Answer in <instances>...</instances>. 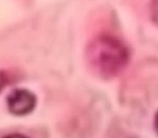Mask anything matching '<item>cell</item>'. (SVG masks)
I'll return each mask as SVG.
<instances>
[{
    "instance_id": "obj_1",
    "label": "cell",
    "mask_w": 158,
    "mask_h": 138,
    "mask_svg": "<svg viewBox=\"0 0 158 138\" xmlns=\"http://www.w3.org/2000/svg\"><path fill=\"white\" fill-rule=\"evenodd\" d=\"M86 58L93 71L103 78H112L127 65L130 52L124 43L110 35L98 36L86 49Z\"/></svg>"
},
{
    "instance_id": "obj_2",
    "label": "cell",
    "mask_w": 158,
    "mask_h": 138,
    "mask_svg": "<svg viewBox=\"0 0 158 138\" xmlns=\"http://www.w3.org/2000/svg\"><path fill=\"white\" fill-rule=\"evenodd\" d=\"M9 112L15 116L23 117L34 111L36 106V97L26 89H15L7 97Z\"/></svg>"
},
{
    "instance_id": "obj_3",
    "label": "cell",
    "mask_w": 158,
    "mask_h": 138,
    "mask_svg": "<svg viewBox=\"0 0 158 138\" xmlns=\"http://www.w3.org/2000/svg\"><path fill=\"white\" fill-rule=\"evenodd\" d=\"M150 8L153 21L158 26V0H151Z\"/></svg>"
},
{
    "instance_id": "obj_4",
    "label": "cell",
    "mask_w": 158,
    "mask_h": 138,
    "mask_svg": "<svg viewBox=\"0 0 158 138\" xmlns=\"http://www.w3.org/2000/svg\"><path fill=\"white\" fill-rule=\"evenodd\" d=\"M9 82V77L6 73L3 72H0V90L3 89L4 86L7 84Z\"/></svg>"
},
{
    "instance_id": "obj_5",
    "label": "cell",
    "mask_w": 158,
    "mask_h": 138,
    "mask_svg": "<svg viewBox=\"0 0 158 138\" xmlns=\"http://www.w3.org/2000/svg\"><path fill=\"white\" fill-rule=\"evenodd\" d=\"M154 128H155L156 131L158 134V111L155 115V119H154Z\"/></svg>"
}]
</instances>
